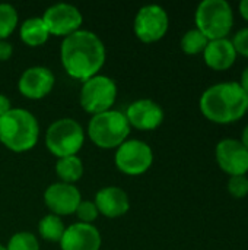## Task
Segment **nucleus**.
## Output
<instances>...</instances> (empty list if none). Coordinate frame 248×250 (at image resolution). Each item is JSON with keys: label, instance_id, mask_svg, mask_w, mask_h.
<instances>
[{"label": "nucleus", "instance_id": "f257e3e1", "mask_svg": "<svg viewBox=\"0 0 248 250\" xmlns=\"http://www.w3.org/2000/svg\"><path fill=\"white\" fill-rule=\"evenodd\" d=\"M60 57L67 75L85 82L98 75L105 63L107 53L102 40L95 32L79 29L64 37Z\"/></svg>", "mask_w": 248, "mask_h": 250}, {"label": "nucleus", "instance_id": "f03ea898", "mask_svg": "<svg viewBox=\"0 0 248 250\" xmlns=\"http://www.w3.org/2000/svg\"><path fill=\"white\" fill-rule=\"evenodd\" d=\"M200 111L213 123H234L248 111V92L238 82L212 85L200 97Z\"/></svg>", "mask_w": 248, "mask_h": 250}, {"label": "nucleus", "instance_id": "7ed1b4c3", "mask_svg": "<svg viewBox=\"0 0 248 250\" xmlns=\"http://www.w3.org/2000/svg\"><path fill=\"white\" fill-rule=\"evenodd\" d=\"M39 136V126L32 113L25 108H12L0 117V142L13 152L32 149Z\"/></svg>", "mask_w": 248, "mask_h": 250}, {"label": "nucleus", "instance_id": "20e7f679", "mask_svg": "<svg viewBox=\"0 0 248 250\" xmlns=\"http://www.w3.org/2000/svg\"><path fill=\"white\" fill-rule=\"evenodd\" d=\"M91 141L99 148H118L130 135V125L126 114L117 110H108L92 116L88 125Z\"/></svg>", "mask_w": 248, "mask_h": 250}, {"label": "nucleus", "instance_id": "39448f33", "mask_svg": "<svg viewBox=\"0 0 248 250\" xmlns=\"http://www.w3.org/2000/svg\"><path fill=\"white\" fill-rule=\"evenodd\" d=\"M194 21L197 29L209 40L227 38L234 25V12L227 0H205L197 6Z\"/></svg>", "mask_w": 248, "mask_h": 250}, {"label": "nucleus", "instance_id": "423d86ee", "mask_svg": "<svg viewBox=\"0 0 248 250\" xmlns=\"http://www.w3.org/2000/svg\"><path fill=\"white\" fill-rule=\"evenodd\" d=\"M85 142V133L82 126L69 117L58 119L47 130L45 145L48 151L57 158L76 155Z\"/></svg>", "mask_w": 248, "mask_h": 250}, {"label": "nucleus", "instance_id": "0eeeda50", "mask_svg": "<svg viewBox=\"0 0 248 250\" xmlns=\"http://www.w3.org/2000/svg\"><path fill=\"white\" fill-rule=\"evenodd\" d=\"M117 98L115 82L105 75H95L83 82L80 89V105L92 116L111 110Z\"/></svg>", "mask_w": 248, "mask_h": 250}, {"label": "nucleus", "instance_id": "6e6552de", "mask_svg": "<svg viewBox=\"0 0 248 250\" xmlns=\"http://www.w3.org/2000/svg\"><path fill=\"white\" fill-rule=\"evenodd\" d=\"M114 161L115 167L121 173L129 176H140L151 168L153 163V152L148 144L139 139H130L124 141L117 148Z\"/></svg>", "mask_w": 248, "mask_h": 250}, {"label": "nucleus", "instance_id": "1a4fd4ad", "mask_svg": "<svg viewBox=\"0 0 248 250\" xmlns=\"http://www.w3.org/2000/svg\"><path fill=\"white\" fill-rule=\"evenodd\" d=\"M168 26V13L159 4H146L134 16V34L143 42L159 41L167 34Z\"/></svg>", "mask_w": 248, "mask_h": 250}, {"label": "nucleus", "instance_id": "9d476101", "mask_svg": "<svg viewBox=\"0 0 248 250\" xmlns=\"http://www.w3.org/2000/svg\"><path fill=\"white\" fill-rule=\"evenodd\" d=\"M48 34L57 37H67L80 29L83 16L80 10L70 3H56L50 6L41 16Z\"/></svg>", "mask_w": 248, "mask_h": 250}, {"label": "nucleus", "instance_id": "9b49d317", "mask_svg": "<svg viewBox=\"0 0 248 250\" xmlns=\"http://www.w3.org/2000/svg\"><path fill=\"white\" fill-rule=\"evenodd\" d=\"M216 161L229 176H246L248 173V151L241 141L227 138L216 145Z\"/></svg>", "mask_w": 248, "mask_h": 250}, {"label": "nucleus", "instance_id": "f8f14e48", "mask_svg": "<svg viewBox=\"0 0 248 250\" xmlns=\"http://www.w3.org/2000/svg\"><path fill=\"white\" fill-rule=\"evenodd\" d=\"M82 196L76 186L57 182L48 186L44 192V202L54 215H70L76 212Z\"/></svg>", "mask_w": 248, "mask_h": 250}, {"label": "nucleus", "instance_id": "ddd939ff", "mask_svg": "<svg viewBox=\"0 0 248 250\" xmlns=\"http://www.w3.org/2000/svg\"><path fill=\"white\" fill-rule=\"evenodd\" d=\"M54 73L45 66L28 67L18 81L19 92L31 100H41L48 95L54 86Z\"/></svg>", "mask_w": 248, "mask_h": 250}, {"label": "nucleus", "instance_id": "4468645a", "mask_svg": "<svg viewBox=\"0 0 248 250\" xmlns=\"http://www.w3.org/2000/svg\"><path fill=\"white\" fill-rule=\"evenodd\" d=\"M124 114L129 125L139 130H155L164 122L162 107L148 98L132 103Z\"/></svg>", "mask_w": 248, "mask_h": 250}, {"label": "nucleus", "instance_id": "2eb2a0df", "mask_svg": "<svg viewBox=\"0 0 248 250\" xmlns=\"http://www.w3.org/2000/svg\"><path fill=\"white\" fill-rule=\"evenodd\" d=\"M60 248L61 250H99L101 234L92 224L76 223L64 230Z\"/></svg>", "mask_w": 248, "mask_h": 250}, {"label": "nucleus", "instance_id": "dca6fc26", "mask_svg": "<svg viewBox=\"0 0 248 250\" xmlns=\"http://www.w3.org/2000/svg\"><path fill=\"white\" fill-rule=\"evenodd\" d=\"M94 204L99 214L108 218H117L124 215L130 208L127 193L117 186H107L96 192Z\"/></svg>", "mask_w": 248, "mask_h": 250}, {"label": "nucleus", "instance_id": "f3484780", "mask_svg": "<svg viewBox=\"0 0 248 250\" xmlns=\"http://www.w3.org/2000/svg\"><path fill=\"white\" fill-rule=\"evenodd\" d=\"M205 63L213 70H227L229 69L237 59V51L232 45V41L228 38L209 41L203 51Z\"/></svg>", "mask_w": 248, "mask_h": 250}, {"label": "nucleus", "instance_id": "a211bd4d", "mask_svg": "<svg viewBox=\"0 0 248 250\" xmlns=\"http://www.w3.org/2000/svg\"><path fill=\"white\" fill-rule=\"evenodd\" d=\"M19 35H20V40L29 47L42 45L50 37L44 21L41 18H37V16L28 18L22 22Z\"/></svg>", "mask_w": 248, "mask_h": 250}, {"label": "nucleus", "instance_id": "6ab92c4d", "mask_svg": "<svg viewBox=\"0 0 248 250\" xmlns=\"http://www.w3.org/2000/svg\"><path fill=\"white\" fill-rule=\"evenodd\" d=\"M56 173L63 183L73 185L83 176V163L77 155L58 158L56 163Z\"/></svg>", "mask_w": 248, "mask_h": 250}, {"label": "nucleus", "instance_id": "aec40b11", "mask_svg": "<svg viewBox=\"0 0 248 250\" xmlns=\"http://www.w3.org/2000/svg\"><path fill=\"white\" fill-rule=\"evenodd\" d=\"M64 230H66V227H64L61 218L54 214H48V215L42 217L41 221L38 223V233L47 242H53V243L58 242L60 243V240L64 234Z\"/></svg>", "mask_w": 248, "mask_h": 250}, {"label": "nucleus", "instance_id": "412c9836", "mask_svg": "<svg viewBox=\"0 0 248 250\" xmlns=\"http://www.w3.org/2000/svg\"><path fill=\"white\" fill-rule=\"evenodd\" d=\"M209 40L197 29H190L187 31L183 38H181V50L186 53V54H199V53H203L206 45H208Z\"/></svg>", "mask_w": 248, "mask_h": 250}, {"label": "nucleus", "instance_id": "4be33fe9", "mask_svg": "<svg viewBox=\"0 0 248 250\" xmlns=\"http://www.w3.org/2000/svg\"><path fill=\"white\" fill-rule=\"evenodd\" d=\"M18 12L10 3H0V40H6L18 25Z\"/></svg>", "mask_w": 248, "mask_h": 250}, {"label": "nucleus", "instance_id": "5701e85b", "mask_svg": "<svg viewBox=\"0 0 248 250\" xmlns=\"http://www.w3.org/2000/svg\"><path fill=\"white\" fill-rule=\"evenodd\" d=\"M6 250H39V243L35 234L29 231H19L10 237Z\"/></svg>", "mask_w": 248, "mask_h": 250}, {"label": "nucleus", "instance_id": "b1692460", "mask_svg": "<svg viewBox=\"0 0 248 250\" xmlns=\"http://www.w3.org/2000/svg\"><path fill=\"white\" fill-rule=\"evenodd\" d=\"M75 214L77 215L80 223H85V224H91L99 215V212L96 209V205L92 201H80V204L77 205Z\"/></svg>", "mask_w": 248, "mask_h": 250}, {"label": "nucleus", "instance_id": "393cba45", "mask_svg": "<svg viewBox=\"0 0 248 250\" xmlns=\"http://www.w3.org/2000/svg\"><path fill=\"white\" fill-rule=\"evenodd\" d=\"M228 192L237 199L246 198L248 195L247 176H231L228 180Z\"/></svg>", "mask_w": 248, "mask_h": 250}, {"label": "nucleus", "instance_id": "a878e982", "mask_svg": "<svg viewBox=\"0 0 248 250\" xmlns=\"http://www.w3.org/2000/svg\"><path fill=\"white\" fill-rule=\"evenodd\" d=\"M231 41L237 54H241L248 59V28L240 29Z\"/></svg>", "mask_w": 248, "mask_h": 250}, {"label": "nucleus", "instance_id": "bb28decb", "mask_svg": "<svg viewBox=\"0 0 248 250\" xmlns=\"http://www.w3.org/2000/svg\"><path fill=\"white\" fill-rule=\"evenodd\" d=\"M13 54V47L9 41L6 40H0V60H9Z\"/></svg>", "mask_w": 248, "mask_h": 250}, {"label": "nucleus", "instance_id": "cd10ccee", "mask_svg": "<svg viewBox=\"0 0 248 250\" xmlns=\"http://www.w3.org/2000/svg\"><path fill=\"white\" fill-rule=\"evenodd\" d=\"M12 110V104H10V100L4 95V94H0V117H3L6 113H9Z\"/></svg>", "mask_w": 248, "mask_h": 250}, {"label": "nucleus", "instance_id": "c85d7f7f", "mask_svg": "<svg viewBox=\"0 0 248 250\" xmlns=\"http://www.w3.org/2000/svg\"><path fill=\"white\" fill-rule=\"evenodd\" d=\"M238 83L241 85V88H243L246 92H248V66L246 67V70L243 72V75H241V81H240Z\"/></svg>", "mask_w": 248, "mask_h": 250}, {"label": "nucleus", "instance_id": "c756f323", "mask_svg": "<svg viewBox=\"0 0 248 250\" xmlns=\"http://www.w3.org/2000/svg\"><path fill=\"white\" fill-rule=\"evenodd\" d=\"M238 9H240L241 16H243L246 21H248V0H243V1L240 3Z\"/></svg>", "mask_w": 248, "mask_h": 250}, {"label": "nucleus", "instance_id": "7c9ffc66", "mask_svg": "<svg viewBox=\"0 0 248 250\" xmlns=\"http://www.w3.org/2000/svg\"><path fill=\"white\" fill-rule=\"evenodd\" d=\"M241 142H243V145L247 148V151H248V125L246 126V129L243 130V138H241Z\"/></svg>", "mask_w": 248, "mask_h": 250}, {"label": "nucleus", "instance_id": "2f4dec72", "mask_svg": "<svg viewBox=\"0 0 248 250\" xmlns=\"http://www.w3.org/2000/svg\"><path fill=\"white\" fill-rule=\"evenodd\" d=\"M0 250H6V248H4V246H1V245H0Z\"/></svg>", "mask_w": 248, "mask_h": 250}]
</instances>
